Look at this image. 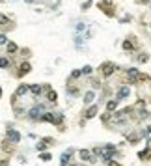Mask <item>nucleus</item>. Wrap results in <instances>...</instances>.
I'll return each instance as SVG.
<instances>
[{
  "label": "nucleus",
  "mask_w": 151,
  "mask_h": 166,
  "mask_svg": "<svg viewBox=\"0 0 151 166\" xmlns=\"http://www.w3.org/2000/svg\"><path fill=\"white\" fill-rule=\"evenodd\" d=\"M39 119H41V121H49V123L60 125V123L64 121V116H62V114H54V112H43Z\"/></svg>",
  "instance_id": "f257e3e1"
},
{
  "label": "nucleus",
  "mask_w": 151,
  "mask_h": 166,
  "mask_svg": "<svg viewBox=\"0 0 151 166\" xmlns=\"http://www.w3.org/2000/svg\"><path fill=\"white\" fill-rule=\"evenodd\" d=\"M43 112H45V107H43V105H36L34 108H30V112H28V118H30V119H39Z\"/></svg>",
  "instance_id": "f03ea898"
},
{
  "label": "nucleus",
  "mask_w": 151,
  "mask_h": 166,
  "mask_svg": "<svg viewBox=\"0 0 151 166\" xmlns=\"http://www.w3.org/2000/svg\"><path fill=\"white\" fill-rule=\"evenodd\" d=\"M6 136H8V142H11V144H19L21 142V134H19L17 131H13V129H8Z\"/></svg>",
  "instance_id": "7ed1b4c3"
},
{
  "label": "nucleus",
  "mask_w": 151,
  "mask_h": 166,
  "mask_svg": "<svg viewBox=\"0 0 151 166\" xmlns=\"http://www.w3.org/2000/svg\"><path fill=\"white\" fill-rule=\"evenodd\" d=\"M129 93H131V90H129V86H121L118 90V95H116V101H123V99H127L129 97Z\"/></svg>",
  "instance_id": "20e7f679"
},
{
  "label": "nucleus",
  "mask_w": 151,
  "mask_h": 166,
  "mask_svg": "<svg viewBox=\"0 0 151 166\" xmlns=\"http://www.w3.org/2000/svg\"><path fill=\"white\" fill-rule=\"evenodd\" d=\"M80 159H84L86 162H95V155L92 153V151H88V149H80Z\"/></svg>",
  "instance_id": "39448f33"
},
{
  "label": "nucleus",
  "mask_w": 151,
  "mask_h": 166,
  "mask_svg": "<svg viewBox=\"0 0 151 166\" xmlns=\"http://www.w3.org/2000/svg\"><path fill=\"white\" fill-rule=\"evenodd\" d=\"M138 69H129V71H127V77H129V84H136L138 82Z\"/></svg>",
  "instance_id": "423d86ee"
},
{
  "label": "nucleus",
  "mask_w": 151,
  "mask_h": 166,
  "mask_svg": "<svg viewBox=\"0 0 151 166\" xmlns=\"http://www.w3.org/2000/svg\"><path fill=\"white\" fill-rule=\"evenodd\" d=\"M101 69H103V75H104V77H110V75L116 71V65L110 64V62H107V64H103V67H101Z\"/></svg>",
  "instance_id": "0eeeda50"
},
{
  "label": "nucleus",
  "mask_w": 151,
  "mask_h": 166,
  "mask_svg": "<svg viewBox=\"0 0 151 166\" xmlns=\"http://www.w3.org/2000/svg\"><path fill=\"white\" fill-rule=\"evenodd\" d=\"M28 92L34 95V97H39L41 95V86L39 84H32V86H28Z\"/></svg>",
  "instance_id": "6e6552de"
},
{
  "label": "nucleus",
  "mask_w": 151,
  "mask_h": 166,
  "mask_svg": "<svg viewBox=\"0 0 151 166\" xmlns=\"http://www.w3.org/2000/svg\"><path fill=\"white\" fill-rule=\"evenodd\" d=\"M30 64L28 62H23L21 65H19V77H23V75H26V73H30Z\"/></svg>",
  "instance_id": "1a4fd4ad"
},
{
  "label": "nucleus",
  "mask_w": 151,
  "mask_h": 166,
  "mask_svg": "<svg viewBox=\"0 0 151 166\" xmlns=\"http://www.w3.org/2000/svg\"><path fill=\"white\" fill-rule=\"evenodd\" d=\"M93 99H95V92H93V90H90V92L84 93V105H90Z\"/></svg>",
  "instance_id": "9d476101"
},
{
  "label": "nucleus",
  "mask_w": 151,
  "mask_h": 166,
  "mask_svg": "<svg viewBox=\"0 0 151 166\" xmlns=\"http://www.w3.org/2000/svg\"><path fill=\"white\" fill-rule=\"evenodd\" d=\"M26 93H28V86L26 84H21L17 88V92H15V97H21V95H26Z\"/></svg>",
  "instance_id": "9b49d317"
},
{
  "label": "nucleus",
  "mask_w": 151,
  "mask_h": 166,
  "mask_svg": "<svg viewBox=\"0 0 151 166\" xmlns=\"http://www.w3.org/2000/svg\"><path fill=\"white\" fill-rule=\"evenodd\" d=\"M71 155H73V149H67V151L62 155V166H67L69 159H71Z\"/></svg>",
  "instance_id": "f8f14e48"
},
{
  "label": "nucleus",
  "mask_w": 151,
  "mask_h": 166,
  "mask_svg": "<svg viewBox=\"0 0 151 166\" xmlns=\"http://www.w3.org/2000/svg\"><path fill=\"white\" fill-rule=\"evenodd\" d=\"M97 110H99V108H97V105H92V107L86 110V118H88V119H90V118H93V116L97 114Z\"/></svg>",
  "instance_id": "ddd939ff"
},
{
  "label": "nucleus",
  "mask_w": 151,
  "mask_h": 166,
  "mask_svg": "<svg viewBox=\"0 0 151 166\" xmlns=\"http://www.w3.org/2000/svg\"><path fill=\"white\" fill-rule=\"evenodd\" d=\"M0 24H2L4 28H9V26H11V21H9L6 15H0Z\"/></svg>",
  "instance_id": "4468645a"
},
{
  "label": "nucleus",
  "mask_w": 151,
  "mask_h": 166,
  "mask_svg": "<svg viewBox=\"0 0 151 166\" xmlns=\"http://www.w3.org/2000/svg\"><path fill=\"white\" fill-rule=\"evenodd\" d=\"M47 99H49V103H56V101H58V95H56V92L49 90V93H47Z\"/></svg>",
  "instance_id": "2eb2a0df"
},
{
  "label": "nucleus",
  "mask_w": 151,
  "mask_h": 166,
  "mask_svg": "<svg viewBox=\"0 0 151 166\" xmlns=\"http://www.w3.org/2000/svg\"><path fill=\"white\" fill-rule=\"evenodd\" d=\"M6 47H8V52H9V54H15V52L19 51V47H17L15 43H6Z\"/></svg>",
  "instance_id": "dca6fc26"
},
{
  "label": "nucleus",
  "mask_w": 151,
  "mask_h": 166,
  "mask_svg": "<svg viewBox=\"0 0 151 166\" xmlns=\"http://www.w3.org/2000/svg\"><path fill=\"white\" fill-rule=\"evenodd\" d=\"M116 108H118V101H108L107 103V110L108 112H112V110H116Z\"/></svg>",
  "instance_id": "f3484780"
},
{
  "label": "nucleus",
  "mask_w": 151,
  "mask_h": 166,
  "mask_svg": "<svg viewBox=\"0 0 151 166\" xmlns=\"http://www.w3.org/2000/svg\"><path fill=\"white\" fill-rule=\"evenodd\" d=\"M2 149H4V151H8V153H11V149H13L11 148V142H8V140H6V142L2 144Z\"/></svg>",
  "instance_id": "a211bd4d"
},
{
  "label": "nucleus",
  "mask_w": 151,
  "mask_h": 166,
  "mask_svg": "<svg viewBox=\"0 0 151 166\" xmlns=\"http://www.w3.org/2000/svg\"><path fill=\"white\" fill-rule=\"evenodd\" d=\"M47 142H50V140H43V142L37 144V151H43L45 148H47Z\"/></svg>",
  "instance_id": "6ab92c4d"
},
{
  "label": "nucleus",
  "mask_w": 151,
  "mask_h": 166,
  "mask_svg": "<svg viewBox=\"0 0 151 166\" xmlns=\"http://www.w3.org/2000/svg\"><path fill=\"white\" fill-rule=\"evenodd\" d=\"M123 49H125V51H133V49H134L133 41H125V43H123Z\"/></svg>",
  "instance_id": "aec40b11"
},
{
  "label": "nucleus",
  "mask_w": 151,
  "mask_h": 166,
  "mask_svg": "<svg viewBox=\"0 0 151 166\" xmlns=\"http://www.w3.org/2000/svg\"><path fill=\"white\" fill-rule=\"evenodd\" d=\"M92 71H93V67H90V65H86L84 69H80V73H82V75H92Z\"/></svg>",
  "instance_id": "412c9836"
},
{
  "label": "nucleus",
  "mask_w": 151,
  "mask_h": 166,
  "mask_svg": "<svg viewBox=\"0 0 151 166\" xmlns=\"http://www.w3.org/2000/svg\"><path fill=\"white\" fill-rule=\"evenodd\" d=\"M67 93H69V95H77V93H78V90L75 88V86H67Z\"/></svg>",
  "instance_id": "4be33fe9"
},
{
  "label": "nucleus",
  "mask_w": 151,
  "mask_h": 166,
  "mask_svg": "<svg viewBox=\"0 0 151 166\" xmlns=\"http://www.w3.org/2000/svg\"><path fill=\"white\" fill-rule=\"evenodd\" d=\"M0 67H9V60L8 58H0Z\"/></svg>",
  "instance_id": "5701e85b"
},
{
  "label": "nucleus",
  "mask_w": 151,
  "mask_h": 166,
  "mask_svg": "<svg viewBox=\"0 0 151 166\" xmlns=\"http://www.w3.org/2000/svg\"><path fill=\"white\" fill-rule=\"evenodd\" d=\"M138 157H140V159H147V157H151V151H149V149H145V151H142Z\"/></svg>",
  "instance_id": "b1692460"
},
{
  "label": "nucleus",
  "mask_w": 151,
  "mask_h": 166,
  "mask_svg": "<svg viewBox=\"0 0 151 166\" xmlns=\"http://www.w3.org/2000/svg\"><path fill=\"white\" fill-rule=\"evenodd\" d=\"M39 159H41V160H45V162H47V160H50L52 157H50V153H41V155H39Z\"/></svg>",
  "instance_id": "393cba45"
},
{
  "label": "nucleus",
  "mask_w": 151,
  "mask_h": 166,
  "mask_svg": "<svg viewBox=\"0 0 151 166\" xmlns=\"http://www.w3.org/2000/svg\"><path fill=\"white\" fill-rule=\"evenodd\" d=\"M6 43H8V37L4 34H0V45H6Z\"/></svg>",
  "instance_id": "a878e982"
},
{
  "label": "nucleus",
  "mask_w": 151,
  "mask_h": 166,
  "mask_svg": "<svg viewBox=\"0 0 151 166\" xmlns=\"http://www.w3.org/2000/svg\"><path fill=\"white\" fill-rule=\"evenodd\" d=\"M80 75H82V73H80V71H78V69H77V71H73V73H71V78H78V77H80Z\"/></svg>",
  "instance_id": "bb28decb"
},
{
  "label": "nucleus",
  "mask_w": 151,
  "mask_h": 166,
  "mask_svg": "<svg viewBox=\"0 0 151 166\" xmlns=\"http://www.w3.org/2000/svg\"><path fill=\"white\" fill-rule=\"evenodd\" d=\"M110 116H112V114H110V112H107V114L103 116V121H108V119H110Z\"/></svg>",
  "instance_id": "cd10ccee"
},
{
  "label": "nucleus",
  "mask_w": 151,
  "mask_h": 166,
  "mask_svg": "<svg viewBox=\"0 0 151 166\" xmlns=\"http://www.w3.org/2000/svg\"><path fill=\"white\" fill-rule=\"evenodd\" d=\"M108 166H121V164H118V162H114V160H108Z\"/></svg>",
  "instance_id": "c85d7f7f"
},
{
  "label": "nucleus",
  "mask_w": 151,
  "mask_h": 166,
  "mask_svg": "<svg viewBox=\"0 0 151 166\" xmlns=\"http://www.w3.org/2000/svg\"><path fill=\"white\" fill-rule=\"evenodd\" d=\"M24 2H28V4H32V2H34V0H24Z\"/></svg>",
  "instance_id": "c756f323"
},
{
  "label": "nucleus",
  "mask_w": 151,
  "mask_h": 166,
  "mask_svg": "<svg viewBox=\"0 0 151 166\" xmlns=\"http://www.w3.org/2000/svg\"><path fill=\"white\" fill-rule=\"evenodd\" d=\"M147 131H149V133H151V125H149V127H147Z\"/></svg>",
  "instance_id": "7c9ffc66"
},
{
  "label": "nucleus",
  "mask_w": 151,
  "mask_h": 166,
  "mask_svg": "<svg viewBox=\"0 0 151 166\" xmlns=\"http://www.w3.org/2000/svg\"><path fill=\"white\" fill-rule=\"evenodd\" d=\"M69 166H78V164H69Z\"/></svg>",
  "instance_id": "2f4dec72"
},
{
  "label": "nucleus",
  "mask_w": 151,
  "mask_h": 166,
  "mask_svg": "<svg viewBox=\"0 0 151 166\" xmlns=\"http://www.w3.org/2000/svg\"><path fill=\"white\" fill-rule=\"evenodd\" d=\"M0 95H2V88H0Z\"/></svg>",
  "instance_id": "473e14b6"
}]
</instances>
